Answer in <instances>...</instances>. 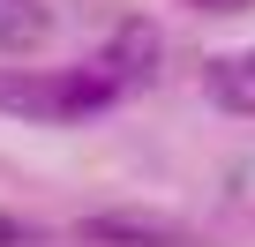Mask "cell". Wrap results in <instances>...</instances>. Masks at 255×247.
Returning <instances> with one entry per match:
<instances>
[{
    "label": "cell",
    "mask_w": 255,
    "mask_h": 247,
    "mask_svg": "<svg viewBox=\"0 0 255 247\" xmlns=\"http://www.w3.org/2000/svg\"><path fill=\"white\" fill-rule=\"evenodd\" d=\"M120 105V82L83 60V68H60V75H30V68H0V112L15 120H60V128H75V120H98Z\"/></svg>",
    "instance_id": "1"
},
{
    "label": "cell",
    "mask_w": 255,
    "mask_h": 247,
    "mask_svg": "<svg viewBox=\"0 0 255 247\" xmlns=\"http://www.w3.org/2000/svg\"><path fill=\"white\" fill-rule=\"evenodd\" d=\"M158 53H165V45H158L150 23H120V30L105 38V53H90V60L120 82V97H135L143 82H158Z\"/></svg>",
    "instance_id": "2"
},
{
    "label": "cell",
    "mask_w": 255,
    "mask_h": 247,
    "mask_svg": "<svg viewBox=\"0 0 255 247\" xmlns=\"http://www.w3.org/2000/svg\"><path fill=\"white\" fill-rule=\"evenodd\" d=\"M83 240H98V247H188V232L158 210H98V217H83Z\"/></svg>",
    "instance_id": "3"
},
{
    "label": "cell",
    "mask_w": 255,
    "mask_h": 247,
    "mask_svg": "<svg viewBox=\"0 0 255 247\" xmlns=\"http://www.w3.org/2000/svg\"><path fill=\"white\" fill-rule=\"evenodd\" d=\"M203 97L218 112H233V120H255V45L248 53H218L203 68Z\"/></svg>",
    "instance_id": "4"
},
{
    "label": "cell",
    "mask_w": 255,
    "mask_h": 247,
    "mask_svg": "<svg viewBox=\"0 0 255 247\" xmlns=\"http://www.w3.org/2000/svg\"><path fill=\"white\" fill-rule=\"evenodd\" d=\"M45 38H53V8L45 0H0V60L38 53Z\"/></svg>",
    "instance_id": "5"
},
{
    "label": "cell",
    "mask_w": 255,
    "mask_h": 247,
    "mask_svg": "<svg viewBox=\"0 0 255 247\" xmlns=\"http://www.w3.org/2000/svg\"><path fill=\"white\" fill-rule=\"evenodd\" d=\"M30 240H38V232H30L23 217H0V247H30Z\"/></svg>",
    "instance_id": "6"
},
{
    "label": "cell",
    "mask_w": 255,
    "mask_h": 247,
    "mask_svg": "<svg viewBox=\"0 0 255 247\" xmlns=\"http://www.w3.org/2000/svg\"><path fill=\"white\" fill-rule=\"evenodd\" d=\"M188 8H203V15H240V8H255V0H188Z\"/></svg>",
    "instance_id": "7"
}]
</instances>
